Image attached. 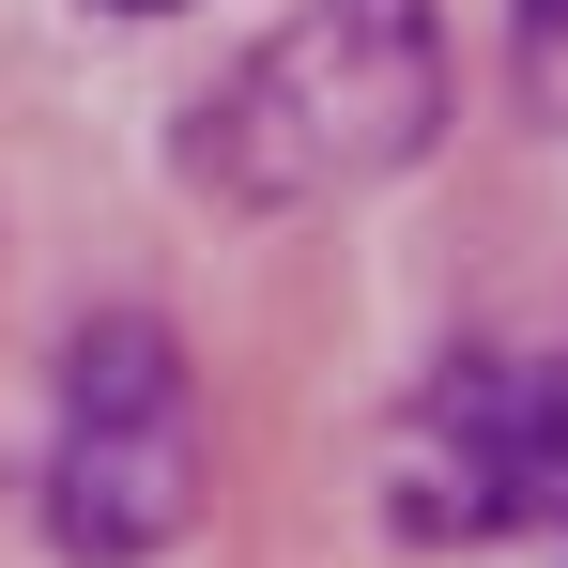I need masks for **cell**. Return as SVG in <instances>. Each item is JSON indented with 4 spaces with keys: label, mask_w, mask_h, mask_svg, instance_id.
<instances>
[{
    "label": "cell",
    "mask_w": 568,
    "mask_h": 568,
    "mask_svg": "<svg viewBox=\"0 0 568 568\" xmlns=\"http://www.w3.org/2000/svg\"><path fill=\"white\" fill-rule=\"evenodd\" d=\"M568 491V369L554 354H446L384 446L399 538H507Z\"/></svg>",
    "instance_id": "3"
},
{
    "label": "cell",
    "mask_w": 568,
    "mask_h": 568,
    "mask_svg": "<svg viewBox=\"0 0 568 568\" xmlns=\"http://www.w3.org/2000/svg\"><path fill=\"white\" fill-rule=\"evenodd\" d=\"M446 139V31L430 0H307L185 108V185L215 215H323Z\"/></svg>",
    "instance_id": "1"
},
{
    "label": "cell",
    "mask_w": 568,
    "mask_h": 568,
    "mask_svg": "<svg viewBox=\"0 0 568 568\" xmlns=\"http://www.w3.org/2000/svg\"><path fill=\"white\" fill-rule=\"evenodd\" d=\"M507 62H523V108L568 139V0H523V31H507Z\"/></svg>",
    "instance_id": "4"
},
{
    "label": "cell",
    "mask_w": 568,
    "mask_h": 568,
    "mask_svg": "<svg viewBox=\"0 0 568 568\" xmlns=\"http://www.w3.org/2000/svg\"><path fill=\"white\" fill-rule=\"evenodd\" d=\"M47 523L93 568L170 554L200 523V384L170 354V323H139V307L78 323L62 399H47Z\"/></svg>",
    "instance_id": "2"
},
{
    "label": "cell",
    "mask_w": 568,
    "mask_h": 568,
    "mask_svg": "<svg viewBox=\"0 0 568 568\" xmlns=\"http://www.w3.org/2000/svg\"><path fill=\"white\" fill-rule=\"evenodd\" d=\"M123 16H170V0H123Z\"/></svg>",
    "instance_id": "5"
}]
</instances>
